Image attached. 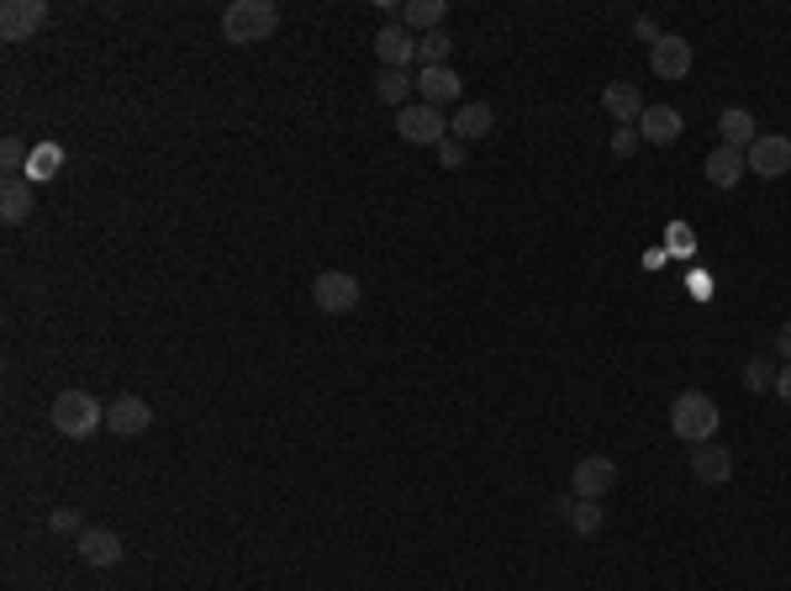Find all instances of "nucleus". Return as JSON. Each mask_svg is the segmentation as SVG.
Wrapping results in <instances>:
<instances>
[{
	"label": "nucleus",
	"mask_w": 791,
	"mask_h": 591,
	"mask_svg": "<svg viewBox=\"0 0 791 591\" xmlns=\"http://www.w3.org/2000/svg\"><path fill=\"white\" fill-rule=\"evenodd\" d=\"M633 38H644V42H650V48H654V42L665 38V32H660V27H654L650 17H639V21H633Z\"/></svg>",
	"instance_id": "32"
},
{
	"label": "nucleus",
	"mask_w": 791,
	"mask_h": 591,
	"mask_svg": "<svg viewBox=\"0 0 791 591\" xmlns=\"http://www.w3.org/2000/svg\"><path fill=\"white\" fill-rule=\"evenodd\" d=\"M681 132H686V122H681V111H675V106H650V111L639 117V138L654 144V148L681 144Z\"/></svg>",
	"instance_id": "15"
},
{
	"label": "nucleus",
	"mask_w": 791,
	"mask_h": 591,
	"mask_svg": "<svg viewBox=\"0 0 791 591\" xmlns=\"http://www.w3.org/2000/svg\"><path fill=\"white\" fill-rule=\"evenodd\" d=\"M75 554H80L85 565H96V571H111V565H122V539H117V529H85L80 539H75Z\"/></svg>",
	"instance_id": "10"
},
{
	"label": "nucleus",
	"mask_w": 791,
	"mask_h": 591,
	"mask_svg": "<svg viewBox=\"0 0 791 591\" xmlns=\"http://www.w3.org/2000/svg\"><path fill=\"white\" fill-rule=\"evenodd\" d=\"M27 159H32V154H27V144H21V138H6V144H0V164H6V180H11V175H27Z\"/></svg>",
	"instance_id": "26"
},
{
	"label": "nucleus",
	"mask_w": 791,
	"mask_h": 591,
	"mask_svg": "<svg viewBox=\"0 0 791 591\" xmlns=\"http://www.w3.org/2000/svg\"><path fill=\"white\" fill-rule=\"evenodd\" d=\"M48 423H53V429L63 433V439H75V444H80V439H96V433L106 429V407L101 402H96V396H90V391H59V396H53V412H48Z\"/></svg>",
	"instance_id": "1"
},
{
	"label": "nucleus",
	"mask_w": 791,
	"mask_h": 591,
	"mask_svg": "<svg viewBox=\"0 0 791 591\" xmlns=\"http://www.w3.org/2000/svg\"><path fill=\"white\" fill-rule=\"evenodd\" d=\"M744 159H750V175H760V180H781V175H791V138H781V132H760Z\"/></svg>",
	"instance_id": "7"
},
{
	"label": "nucleus",
	"mask_w": 791,
	"mask_h": 591,
	"mask_svg": "<svg viewBox=\"0 0 791 591\" xmlns=\"http://www.w3.org/2000/svg\"><path fill=\"white\" fill-rule=\"evenodd\" d=\"M691 42L686 38H675V32H665V38L650 48V69L660 75V80H686L691 75Z\"/></svg>",
	"instance_id": "11"
},
{
	"label": "nucleus",
	"mask_w": 791,
	"mask_h": 591,
	"mask_svg": "<svg viewBox=\"0 0 791 591\" xmlns=\"http://www.w3.org/2000/svg\"><path fill=\"white\" fill-rule=\"evenodd\" d=\"M280 27V11L269 0H233L223 11V38L233 48H254V42H269Z\"/></svg>",
	"instance_id": "2"
},
{
	"label": "nucleus",
	"mask_w": 791,
	"mask_h": 591,
	"mask_svg": "<svg viewBox=\"0 0 791 591\" xmlns=\"http://www.w3.org/2000/svg\"><path fill=\"white\" fill-rule=\"evenodd\" d=\"M459 90H465V80H459L454 63H444V69H423V75H417V96H423L427 106H438V111L459 101Z\"/></svg>",
	"instance_id": "16"
},
{
	"label": "nucleus",
	"mask_w": 791,
	"mask_h": 591,
	"mask_svg": "<svg viewBox=\"0 0 791 591\" xmlns=\"http://www.w3.org/2000/svg\"><path fill=\"white\" fill-rule=\"evenodd\" d=\"M369 48H375L380 69H412V59H417V32H406L402 21H386V27L369 38Z\"/></svg>",
	"instance_id": "8"
},
{
	"label": "nucleus",
	"mask_w": 791,
	"mask_h": 591,
	"mask_svg": "<svg viewBox=\"0 0 791 591\" xmlns=\"http://www.w3.org/2000/svg\"><path fill=\"white\" fill-rule=\"evenodd\" d=\"M412 90H417L412 69H380V75H375V96H380L386 106H396V111L412 106Z\"/></svg>",
	"instance_id": "23"
},
{
	"label": "nucleus",
	"mask_w": 791,
	"mask_h": 591,
	"mask_svg": "<svg viewBox=\"0 0 791 591\" xmlns=\"http://www.w3.org/2000/svg\"><path fill=\"white\" fill-rule=\"evenodd\" d=\"M59 164H63V148L59 144H38V148H32V159H27V175H21V180H32V185L53 180V175H59Z\"/></svg>",
	"instance_id": "24"
},
{
	"label": "nucleus",
	"mask_w": 791,
	"mask_h": 591,
	"mask_svg": "<svg viewBox=\"0 0 791 591\" xmlns=\"http://www.w3.org/2000/svg\"><path fill=\"white\" fill-rule=\"evenodd\" d=\"M639 144H644V138H639V127H617V132H612V154H617V159H633Z\"/></svg>",
	"instance_id": "29"
},
{
	"label": "nucleus",
	"mask_w": 791,
	"mask_h": 591,
	"mask_svg": "<svg viewBox=\"0 0 791 591\" xmlns=\"http://www.w3.org/2000/svg\"><path fill=\"white\" fill-rule=\"evenodd\" d=\"M0 217L17 227L32 217V180H21V175H11V180L0 185Z\"/></svg>",
	"instance_id": "22"
},
{
	"label": "nucleus",
	"mask_w": 791,
	"mask_h": 591,
	"mask_svg": "<svg viewBox=\"0 0 791 591\" xmlns=\"http://www.w3.org/2000/svg\"><path fill=\"white\" fill-rule=\"evenodd\" d=\"M771 344H775V354H781V365H791V323H781V327H775V338H771Z\"/></svg>",
	"instance_id": "31"
},
{
	"label": "nucleus",
	"mask_w": 791,
	"mask_h": 591,
	"mask_svg": "<svg viewBox=\"0 0 791 591\" xmlns=\"http://www.w3.org/2000/svg\"><path fill=\"white\" fill-rule=\"evenodd\" d=\"M48 529H53V533H75V539H80V512H69V508H53V512H48Z\"/></svg>",
	"instance_id": "30"
},
{
	"label": "nucleus",
	"mask_w": 791,
	"mask_h": 591,
	"mask_svg": "<svg viewBox=\"0 0 791 591\" xmlns=\"http://www.w3.org/2000/svg\"><path fill=\"white\" fill-rule=\"evenodd\" d=\"M602 106L612 111V122L617 127H639V117L650 111V101L639 96V85H629V80H612L607 90H602Z\"/></svg>",
	"instance_id": "17"
},
{
	"label": "nucleus",
	"mask_w": 791,
	"mask_h": 591,
	"mask_svg": "<svg viewBox=\"0 0 791 591\" xmlns=\"http://www.w3.org/2000/svg\"><path fill=\"white\" fill-rule=\"evenodd\" d=\"M702 169H708V185H718V190H733V185L750 175V159H744L739 148H723V144H718V148L708 154V164H702Z\"/></svg>",
	"instance_id": "18"
},
{
	"label": "nucleus",
	"mask_w": 791,
	"mask_h": 591,
	"mask_svg": "<svg viewBox=\"0 0 791 591\" xmlns=\"http://www.w3.org/2000/svg\"><path fill=\"white\" fill-rule=\"evenodd\" d=\"M359 296H365V286H359V275H348V269H323V275L312 280V302H317V312H327V317H348V312L359 306Z\"/></svg>",
	"instance_id": "4"
},
{
	"label": "nucleus",
	"mask_w": 791,
	"mask_h": 591,
	"mask_svg": "<svg viewBox=\"0 0 791 591\" xmlns=\"http://www.w3.org/2000/svg\"><path fill=\"white\" fill-rule=\"evenodd\" d=\"M42 21H48V0H6V6H0V38L27 42Z\"/></svg>",
	"instance_id": "9"
},
{
	"label": "nucleus",
	"mask_w": 791,
	"mask_h": 591,
	"mask_svg": "<svg viewBox=\"0 0 791 591\" xmlns=\"http://www.w3.org/2000/svg\"><path fill=\"white\" fill-rule=\"evenodd\" d=\"M775 396H781V402H787V407H791V365H781V370H775Z\"/></svg>",
	"instance_id": "33"
},
{
	"label": "nucleus",
	"mask_w": 791,
	"mask_h": 591,
	"mask_svg": "<svg viewBox=\"0 0 791 591\" xmlns=\"http://www.w3.org/2000/svg\"><path fill=\"white\" fill-rule=\"evenodd\" d=\"M448 132H454L459 144H486L491 132H496V111H491L486 101L454 106V122H448Z\"/></svg>",
	"instance_id": "13"
},
{
	"label": "nucleus",
	"mask_w": 791,
	"mask_h": 591,
	"mask_svg": "<svg viewBox=\"0 0 791 591\" xmlns=\"http://www.w3.org/2000/svg\"><path fill=\"white\" fill-rule=\"evenodd\" d=\"M433 154H438V164H444V169H465V154H469V144H459V138L448 132L444 144L433 148Z\"/></svg>",
	"instance_id": "28"
},
{
	"label": "nucleus",
	"mask_w": 791,
	"mask_h": 591,
	"mask_svg": "<svg viewBox=\"0 0 791 591\" xmlns=\"http://www.w3.org/2000/svg\"><path fill=\"white\" fill-rule=\"evenodd\" d=\"M554 512H560V518H565V523L581 533V539H596V533H602V523H607V512L596 508V502H581V496H560V502H554Z\"/></svg>",
	"instance_id": "19"
},
{
	"label": "nucleus",
	"mask_w": 791,
	"mask_h": 591,
	"mask_svg": "<svg viewBox=\"0 0 791 591\" xmlns=\"http://www.w3.org/2000/svg\"><path fill=\"white\" fill-rule=\"evenodd\" d=\"M733 475V454L723 444H696L691 449V481L696 486H723Z\"/></svg>",
	"instance_id": "14"
},
{
	"label": "nucleus",
	"mask_w": 791,
	"mask_h": 591,
	"mask_svg": "<svg viewBox=\"0 0 791 591\" xmlns=\"http://www.w3.org/2000/svg\"><path fill=\"white\" fill-rule=\"evenodd\" d=\"M612 486H617V460L612 454H586L570 470V496H581V502H602Z\"/></svg>",
	"instance_id": "6"
},
{
	"label": "nucleus",
	"mask_w": 791,
	"mask_h": 591,
	"mask_svg": "<svg viewBox=\"0 0 791 591\" xmlns=\"http://www.w3.org/2000/svg\"><path fill=\"white\" fill-rule=\"evenodd\" d=\"M718 138H723V148L750 154V144L760 138V132H754V111H744V106H729V111L718 117Z\"/></svg>",
	"instance_id": "20"
},
{
	"label": "nucleus",
	"mask_w": 791,
	"mask_h": 591,
	"mask_svg": "<svg viewBox=\"0 0 791 591\" xmlns=\"http://www.w3.org/2000/svg\"><path fill=\"white\" fill-rule=\"evenodd\" d=\"M670 433L686 439L691 449L712 444V433H718V402H712L708 391H681V396L670 402Z\"/></svg>",
	"instance_id": "3"
},
{
	"label": "nucleus",
	"mask_w": 791,
	"mask_h": 591,
	"mask_svg": "<svg viewBox=\"0 0 791 591\" xmlns=\"http://www.w3.org/2000/svg\"><path fill=\"white\" fill-rule=\"evenodd\" d=\"M444 17H448V6L444 0H406L402 6V27L406 32H438V27H444Z\"/></svg>",
	"instance_id": "21"
},
{
	"label": "nucleus",
	"mask_w": 791,
	"mask_h": 591,
	"mask_svg": "<svg viewBox=\"0 0 791 591\" xmlns=\"http://www.w3.org/2000/svg\"><path fill=\"white\" fill-rule=\"evenodd\" d=\"M396 132H402L412 148H438L448 138V117L438 111V106H406V111H396Z\"/></svg>",
	"instance_id": "5"
},
{
	"label": "nucleus",
	"mask_w": 791,
	"mask_h": 591,
	"mask_svg": "<svg viewBox=\"0 0 791 591\" xmlns=\"http://www.w3.org/2000/svg\"><path fill=\"white\" fill-rule=\"evenodd\" d=\"M448 53H454V38H448L444 27L427 32V38H417V59H423V69H444Z\"/></svg>",
	"instance_id": "25"
},
{
	"label": "nucleus",
	"mask_w": 791,
	"mask_h": 591,
	"mask_svg": "<svg viewBox=\"0 0 791 591\" xmlns=\"http://www.w3.org/2000/svg\"><path fill=\"white\" fill-rule=\"evenodd\" d=\"M775 370H781V365H771V359H750V365H744V386H750V391H771L775 386Z\"/></svg>",
	"instance_id": "27"
},
{
	"label": "nucleus",
	"mask_w": 791,
	"mask_h": 591,
	"mask_svg": "<svg viewBox=\"0 0 791 591\" xmlns=\"http://www.w3.org/2000/svg\"><path fill=\"white\" fill-rule=\"evenodd\" d=\"M148 423H154V407L142 396H117L106 407V429L117 433V439H138V433H148Z\"/></svg>",
	"instance_id": "12"
}]
</instances>
